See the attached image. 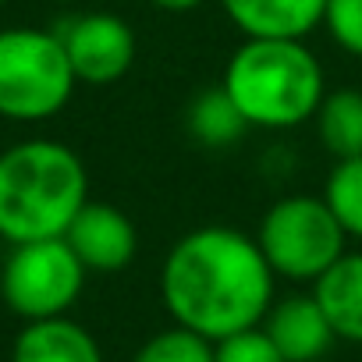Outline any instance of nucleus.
<instances>
[{"instance_id": "nucleus-9", "label": "nucleus", "mask_w": 362, "mask_h": 362, "mask_svg": "<svg viewBox=\"0 0 362 362\" xmlns=\"http://www.w3.org/2000/svg\"><path fill=\"white\" fill-rule=\"evenodd\" d=\"M259 327L288 362H316L334 344V327L313 291L274 298Z\"/></svg>"}, {"instance_id": "nucleus-8", "label": "nucleus", "mask_w": 362, "mask_h": 362, "mask_svg": "<svg viewBox=\"0 0 362 362\" xmlns=\"http://www.w3.org/2000/svg\"><path fill=\"white\" fill-rule=\"evenodd\" d=\"M64 242L93 274H117L139 252V231L132 217L110 203L89 199L64 231Z\"/></svg>"}, {"instance_id": "nucleus-12", "label": "nucleus", "mask_w": 362, "mask_h": 362, "mask_svg": "<svg viewBox=\"0 0 362 362\" xmlns=\"http://www.w3.org/2000/svg\"><path fill=\"white\" fill-rule=\"evenodd\" d=\"M313 295L323 305L334 337L362 344V252L337 256L313 281Z\"/></svg>"}, {"instance_id": "nucleus-21", "label": "nucleus", "mask_w": 362, "mask_h": 362, "mask_svg": "<svg viewBox=\"0 0 362 362\" xmlns=\"http://www.w3.org/2000/svg\"><path fill=\"white\" fill-rule=\"evenodd\" d=\"M0 4H8V0H0Z\"/></svg>"}, {"instance_id": "nucleus-15", "label": "nucleus", "mask_w": 362, "mask_h": 362, "mask_svg": "<svg viewBox=\"0 0 362 362\" xmlns=\"http://www.w3.org/2000/svg\"><path fill=\"white\" fill-rule=\"evenodd\" d=\"M320 196L337 217V224L344 228V235L362 242V153L334 160Z\"/></svg>"}, {"instance_id": "nucleus-4", "label": "nucleus", "mask_w": 362, "mask_h": 362, "mask_svg": "<svg viewBox=\"0 0 362 362\" xmlns=\"http://www.w3.org/2000/svg\"><path fill=\"white\" fill-rule=\"evenodd\" d=\"M75 86L78 78L54 29H0V117L4 121H50L68 107Z\"/></svg>"}, {"instance_id": "nucleus-20", "label": "nucleus", "mask_w": 362, "mask_h": 362, "mask_svg": "<svg viewBox=\"0 0 362 362\" xmlns=\"http://www.w3.org/2000/svg\"><path fill=\"white\" fill-rule=\"evenodd\" d=\"M54 4H78V0H54Z\"/></svg>"}, {"instance_id": "nucleus-2", "label": "nucleus", "mask_w": 362, "mask_h": 362, "mask_svg": "<svg viewBox=\"0 0 362 362\" xmlns=\"http://www.w3.org/2000/svg\"><path fill=\"white\" fill-rule=\"evenodd\" d=\"M89 203L82 156L57 139H25L0 153V238H61Z\"/></svg>"}, {"instance_id": "nucleus-17", "label": "nucleus", "mask_w": 362, "mask_h": 362, "mask_svg": "<svg viewBox=\"0 0 362 362\" xmlns=\"http://www.w3.org/2000/svg\"><path fill=\"white\" fill-rule=\"evenodd\" d=\"M214 362H288L263 327H249L214 341Z\"/></svg>"}, {"instance_id": "nucleus-14", "label": "nucleus", "mask_w": 362, "mask_h": 362, "mask_svg": "<svg viewBox=\"0 0 362 362\" xmlns=\"http://www.w3.org/2000/svg\"><path fill=\"white\" fill-rule=\"evenodd\" d=\"M316 139L334 156H358L362 153V93L358 89H334L320 100L316 114Z\"/></svg>"}, {"instance_id": "nucleus-18", "label": "nucleus", "mask_w": 362, "mask_h": 362, "mask_svg": "<svg viewBox=\"0 0 362 362\" xmlns=\"http://www.w3.org/2000/svg\"><path fill=\"white\" fill-rule=\"evenodd\" d=\"M323 29L344 54L362 61V0H327Z\"/></svg>"}, {"instance_id": "nucleus-16", "label": "nucleus", "mask_w": 362, "mask_h": 362, "mask_svg": "<svg viewBox=\"0 0 362 362\" xmlns=\"http://www.w3.org/2000/svg\"><path fill=\"white\" fill-rule=\"evenodd\" d=\"M132 362H214V341L174 323V327L153 334L132 355Z\"/></svg>"}, {"instance_id": "nucleus-10", "label": "nucleus", "mask_w": 362, "mask_h": 362, "mask_svg": "<svg viewBox=\"0 0 362 362\" xmlns=\"http://www.w3.org/2000/svg\"><path fill=\"white\" fill-rule=\"evenodd\" d=\"M221 8L242 36L305 40L323 25L327 0H221Z\"/></svg>"}, {"instance_id": "nucleus-11", "label": "nucleus", "mask_w": 362, "mask_h": 362, "mask_svg": "<svg viewBox=\"0 0 362 362\" xmlns=\"http://www.w3.org/2000/svg\"><path fill=\"white\" fill-rule=\"evenodd\" d=\"M11 362H103V351L96 337L64 313L47 320H25L15 337Z\"/></svg>"}, {"instance_id": "nucleus-13", "label": "nucleus", "mask_w": 362, "mask_h": 362, "mask_svg": "<svg viewBox=\"0 0 362 362\" xmlns=\"http://www.w3.org/2000/svg\"><path fill=\"white\" fill-rule=\"evenodd\" d=\"M185 128L199 146L228 149L249 132V121L242 117V110L235 107V100L228 96L224 86H210L192 96V103L185 110Z\"/></svg>"}, {"instance_id": "nucleus-19", "label": "nucleus", "mask_w": 362, "mask_h": 362, "mask_svg": "<svg viewBox=\"0 0 362 362\" xmlns=\"http://www.w3.org/2000/svg\"><path fill=\"white\" fill-rule=\"evenodd\" d=\"M153 8H160V11H170V15H185V11H196V8H203L206 0H149Z\"/></svg>"}, {"instance_id": "nucleus-5", "label": "nucleus", "mask_w": 362, "mask_h": 362, "mask_svg": "<svg viewBox=\"0 0 362 362\" xmlns=\"http://www.w3.org/2000/svg\"><path fill=\"white\" fill-rule=\"evenodd\" d=\"M256 242L274 277H284L291 284H313L337 256L348 252V235L323 203V196L277 199L263 214Z\"/></svg>"}, {"instance_id": "nucleus-3", "label": "nucleus", "mask_w": 362, "mask_h": 362, "mask_svg": "<svg viewBox=\"0 0 362 362\" xmlns=\"http://www.w3.org/2000/svg\"><path fill=\"white\" fill-rule=\"evenodd\" d=\"M221 86L249 128L267 132H288L313 121L320 100L327 96L323 64L305 40L277 36H242L224 64Z\"/></svg>"}, {"instance_id": "nucleus-1", "label": "nucleus", "mask_w": 362, "mask_h": 362, "mask_svg": "<svg viewBox=\"0 0 362 362\" xmlns=\"http://www.w3.org/2000/svg\"><path fill=\"white\" fill-rule=\"evenodd\" d=\"M274 270L256 242L228 224L185 231L160 267V298L177 327L210 341L259 327L274 302Z\"/></svg>"}, {"instance_id": "nucleus-7", "label": "nucleus", "mask_w": 362, "mask_h": 362, "mask_svg": "<svg viewBox=\"0 0 362 362\" xmlns=\"http://www.w3.org/2000/svg\"><path fill=\"white\" fill-rule=\"evenodd\" d=\"M78 86H114L135 64V33L114 11H82L54 29Z\"/></svg>"}, {"instance_id": "nucleus-6", "label": "nucleus", "mask_w": 362, "mask_h": 362, "mask_svg": "<svg viewBox=\"0 0 362 362\" xmlns=\"http://www.w3.org/2000/svg\"><path fill=\"white\" fill-rule=\"evenodd\" d=\"M86 267L71 252V245L61 238H40L11 245L4 270H0V295L8 309L22 320H47L64 316L82 288H86Z\"/></svg>"}]
</instances>
